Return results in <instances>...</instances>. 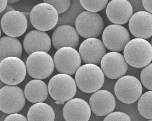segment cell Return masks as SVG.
<instances>
[{
  "mask_svg": "<svg viewBox=\"0 0 152 121\" xmlns=\"http://www.w3.org/2000/svg\"><path fill=\"white\" fill-rule=\"evenodd\" d=\"M124 57L130 66L143 68L151 62L152 46L145 39L134 38L126 44Z\"/></svg>",
  "mask_w": 152,
  "mask_h": 121,
  "instance_id": "cell-1",
  "label": "cell"
},
{
  "mask_svg": "<svg viewBox=\"0 0 152 121\" xmlns=\"http://www.w3.org/2000/svg\"><path fill=\"white\" fill-rule=\"evenodd\" d=\"M75 81L78 88L86 93H94L101 89L104 82V75L97 65L86 64L75 73Z\"/></svg>",
  "mask_w": 152,
  "mask_h": 121,
  "instance_id": "cell-2",
  "label": "cell"
},
{
  "mask_svg": "<svg viewBox=\"0 0 152 121\" xmlns=\"http://www.w3.org/2000/svg\"><path fill=\"white\" fill-rule=\"evenodd\" d=\"M48 90L51 98L61 104L75 97L77 93V86L70 76L60 73L50 79Z\"/></svg>",
  "mask_w": 152,
  "mask_h": 121,
  "instance_id": "cell-3",
  "label": "cell"
},
{
  "mask_svg": "<svg viewBox=\"0 0 152 121\" xmlns=\"http://www.w3.org/2000/svg\"><path fill=\"white\" fill-rule=\"evenodd\" d=\"M25 65L26 72L35 79H47L52 75L54 70L52 57L48 53L42 51L35 52L29 55Z\"/></svg>",
  "mask_w": 152,
  "mask_h": 121,
  "instance_id": "cell-4",
  "label": "cell"
},
{
  "mask_svg": "<svg viewBox=\"0 0 152 121\" xmlns=\"http://www.w3.org/2000/svg\"><path fill=\"white\" fill-rule=\"evenodd\" d=\"M26 65L20 58L7 57L0 62V79L7 85L22 83L26 75Z\"/></svg>",
  "mask_w": 152,
  "mask_h": 121,
  "instance_id": "cell-5",
  "label": "cell"
},
{
  "mask_svg": "<svg viewBox=\"0 0 152 121\" xmlns=\"http://www.w3.org/2000/svg\"><path fill=\"white\" fill-rule=\"evenodd\" d=\"M58 14L55 8L48 3H39L30 12V22L37 30L48 31L57 24Z\"/></svg>",
  "mask_w": 152,
  "mask_h": 121,
  "instance_id": "cell-6",
  "label": "cell"
},
{
  "mask_svg": "<svg viewBox=\"0 0 152 121\" xmlns=\"http://www.w3.org/2000/svg\"><path fill=\"white\" fill-rule=\"evenodd\" d=\"M75 27L78 34L83 38H97L104 30V21L98 13L85 10L77 17Z\"/></svg>",
  "mask_w": 152,
  "mask_h": 121,
  "instance_id": "cell-7",
  "label": "cell"
},
{
  "mask_svg": "<svg viewBox=\"0 0 152 121\" xmlns=\"http://www.w3.org/2000/svg\"><path fill=\"white\" fill-rule=\"evenodd\" d=\"M26 100L24 91L16 85H5L0 89V110L6 114L22 111Z\"/></svg>",
  "mask_w": 152,
  "mask_h": 121,
  "instance_id": "cell-8",
  "label": "cell"
},
{
  "mask_svg": "<svg viewBox=\"0 0 152 121\" xmlns=\"http://www.w3.org/2000/svg\"><path fill=\"white\" fill-rule=\"evenodd\" d=\"M142 92L140 81L132 76H124L118 79L115 86V93L117 98L125 104L136 102Z\"/></svg>",
  "mask_w": 152,
  "mask_h": 121,
  "instance_id": "cell-9",
  "label": "cell"
},
{
  "mask_svg": "<svg viewBox=\"0 0 152 121\" xmlns=\"http://www.w3.org/2000/svg\"><path fill=\"white\" fill-rule=\"evenodd\" d=\"M54 64L56 70L62 74L73 75L81 66V59L75 49L64 47L59 49L54 56Z\"/></svg>",
  "mask_w": 152,
  "mask_h": 121,
  "instance_id": "cell-10",
  "label": "cell"
},
{
  "mask_svg": "<svg viewBox=\"0 0 152 121\" xmlns=\"http://www.w3.org/2000/svg\"><path fill=\"white\" fill-rule=\"evenodd\" d=\"M103 43L106 48L112 52L124 50L126 44L130 40L128 30L121 25H110L103 31Z\"/></svg>",
  "mask_w": 152,
  "mask_h": 121,
  "instance_id": "cell-11",
  "label": "cell"
},
{
  "mask_svg": "<svg viewBox=\"0 0 152 121\" xmlns=\"http://www.w3.org/2000/svg\"><path fill=\"white\" fill-rule=\"evenodd\" d=\"M100 66L104 76L111 79H118L124 76L128 67L124 56L116 52L106 53L101 60Z\"/></svg>",
  "mask_w": 152,
  "mask_h": 121,
  "instance_id": "cell-12",
  "label": "cell"
},
{
  "mask_svg": "<svg viewBox=\"0 0 152 121\" xmlns=\"http://www.w3.org/2000/svg\"><path fill=\"white\" fill-rule=\"evenodd\" d=\"M28 22L22 12L11 10L4 13L1 20V27L5 34L11 37H18L26 31Z\"/></svg>",
  "mask_w": 152,
  "mask_h": 121,
  "instance_id": "cell-13",
  "label": "cell"
},
{
  "mask_svg": "<svg viewBox=\"0 0 152 121\" xmlns=\"http://www.w3.org/2000/svg\"><path fill=\"white\" fill-rule=\"evenodd\" d=\"M78 53L84 63L98 65L106 53V48L100 40L90 38L81 44Z\"/></svg>",
  "mask_w": 152,
  "mask_h": 121,
  "instance_id": "cell-14",
  "label": "cell"
},
{
  "mask_svg": "<svg viewBox=\"0 0 152 121\" xmlns=\"http://www.w3.org/2000/svg\"><path fill=\"white\" fill-rule=\"evenodd\" d=\"M128 27L132 35L147 39L152 35V15L146 11L134 13L129 20Z\"/></svg>",
  "mask_w": 152,
  "mask_h": 121,
  "instance_id": "cell-15",
  "label": "cell"
},
{
  "mask_svg": "<svg viewBox=\"0 0 152 121\" xmlns=\"http://www.w3.org/2000/svg\"><path fill=\"white\" fill-rule=\"evenodd\" d=\"M91 110L99 116H106L113 112L116 107V100L113 94L101 89L93 93L89 100Z\"/></svg>",
  "mask_w": 152,
  "mask_h": 121,
  "instance_id": "cell-16",
  "label": "cell"
},
{
  "mask_svg": "<svg viewBox=\"0 0 152 121\" xmlns=\"http://www.w3.org/2000/svg\"><path fill=\"white\" fill-rule=\"evenodd\" d=\"M91 114L89 104L81 98L69 100L63 109V115L66 121H88Z\"/></svg>",
  "mask_w": 152,
  "mask_h": 121,
  "instance_id": "cell-17",
  "label": "cell"
},
{
  "mask_svg": "<svg viewBox=\"0 0 152 121\" xmlns=\"http://www.w3.org/2000/svg\"><path fill=\"white\" fill-rule=\"evenodd\" d=\"M51 43L56 50L64 47L77 48L80 43V35L76 29L70 25L57 27L52 34Z\"/></svg>",
  "mask_w": 152,
  "mask_h": 121,
  "instance_id": "cell-18",
  "label": "cell"
},
{
  "mask_svg": "<svg viewBox=\"0 0 152 121\" xmlns=\"http://www.w3.org/2000/svg\"><path fill=\"white\" fill-rule=\"evenodd\" d=\"M132 15V7L127 0H112L107 5V17L114 24H126Z\"/></svg>",
  "mask_w": 152,
  "mask_h": 121,
  "instance_id": "cell-19",
  "label": "cell"
},
{
  "mask_svg": "<svg viewBox=\"0 0 152 121\" xmlns=\"http://www.w3.org/2000/svg\"><path fill=\"white\" fill-rule=\"evenodd\" d=\"M51 47V40L49 35L37 30L29 32L23 40L24 49L29 55L38 51L48 53Z\"/></svg>",
  "mask_w": 152,
  "mask_h": 121,
  "instance_id": "cell-20",
  "label": "cell"
},
{
  "mask_svg": "<svg viewBox=\"0 0 152 121\" xmlns=\"http://www.w3.org/2000/svg\"><path fill=\"white\" fill-rule=\"evenodd\" d=\"M24 94L26 99L29 102L34 104L42 103L48 97V86L41 80L34 79L26 84Z\"/></svg>",
  "mask_w": 152,
  "mask_h": 121,
  "instance_id": "cell-21",
  "label": "cell"
},
{
  "mask_svg": "<svg viewBox=\"0 0 152 121\" xmlns=\"http://www.w3.org/2000/svg\"><path fill=\"white\" fill-rule=\"evenodd\" d=\"M22 52V44L18 38L9 36L0 38V62L4 58L10 56L20 58Z\"/></svg>",
  "mask_w": 152,
  "mask_h": 121,
  "instance_id": "cell-22",
  "label": "cell"
},
{
  "mask_svg": "<svg viewBox=\"0 0 152 121\" xmlns=\"http://www.w3.org/2000/svg\"><path fill=\"white\" fill-rule=\"evenodd\" d=\"M27 119L28 121H54L55 113L47 103H35L28 110Z\"/></svg>",
  "mask_w": 152,
  "mask_h": 121,
  "instance_id": "cell-23",
  "label": "cell"
},
{
  "mask_svg": "<svg viewBox=\"0 0 152 121\" xmlns=\"http://www.w3.org/2000/svg\"><path fill=\"white\" fill-rule=\"evenodd\" d=\"M84 11L85 9L81 6L80 0H71L69 9L64 13L58 15L57 27L62 25H67L74 27L77 17Z\"/></svg>",
  "mask_w": 152,
  "mask_h": 121,
  "instance_id": "cell-24",
  "label": "cell"
},
{
  "mask_svg": "<svg viewBox=\"0 0 152 121\" xmlns=\"http://www.w3.org/2000/svg\"><path fill=\"white\" fill-rule=\"evenodd\" d=\"M138 109L140 113L145 118L152 119V91H149L141 94L138 99Z\"/></svg>",
  "mask_w": 152,
  "mask_h": 121,
  "instance_id": "cell-25",
  "label": "cell"
},
{
  "mask_svg": "<svg viewBox=\"0 0 152 121\" xmlns=\"http://www.w3.org/2000/svg\"><path fill=\"white\" fill-rule=\"evenodd\" d=\"M109 0H80L81 6L86 11L97 13L104 9L107 5Z\"/></svg>",
  "mask_w": 152,
  "mask_h": 121,
  "instance_id": "cell-26",
  "label": "cell"
},
{
  "mask_svg": "<svg viewBox=\"0 0 152 121\" xmlns=\"http://www.w3.org/2000/svg\"><path fill=\"white\" fill-rule=\"evenodd\" d=\"M140 75V79L141 85L146 89L152 90V64L150 63L148 65L143 67Z\"/></svg>",
  "mask_w": 152,
  "mask_h": 121,
  "instance_id": "cell-27",
  "label": "cell"
},
{
  "mask_svg": "<svg viewBox=\"0 0 152 121\" xmlns=\"http://www.w3.org/2000/svg\"><path fill=\"white\" fill-rule=\"evenodd\" d=\"M43 3L53 6L60 15L64 13L69 9L71 0H43Z\"/></svg>",
  "mask_w": 152,
  "mask_h": 121,
  "instance_id": "cell-28",
  "label": "cell"
},
{
  "mask_svg": "<svg viewBox=\"0 0 152 121\" xmlns=\"http://www.w3.org/2000/svg\"><path fill=\"white\" fill-rule=\"evenodd\" d=\"M103 121H131V118L124 112L115 111L106 116Z\"/></svg>",
  "mask_w": 152,
  "mask_h": 121,
  "instance_id": "cell-29",
  "label": "cell"
},
{
  "mask_svg": "<svg viewBox=\"0 0 152 121\" xmlns=\"http://www.w3.org/2000/svg\"><path fill=\"white\" fill-rule=\"evenodd\" d=\"M4 121H28L27 118L20 113H13L7 116Z\"/></svg>",
  "mask_w": 152,
  "mask_h": 121,
  "instance_id": "cell-30",
  "label": "cell"
},
{
  "mask_svg": "<svg viewBox=\"0 0 152 121\" xmlns=\"http://www.w3.org/2000/svg\"><path fill=\"white\" fill-rule=\"evenodd\" d=\"M127 1L131 4L133 12L135 13L139 11H144L142 4V0H127Z\"/></svg>",
  "mask_w": 152,
  "mask_h": 121,
  "instance_id": "cell-31",
  "label": "cell"
},
{
  "mask_svg": "<svg viewBox=\"0 0 152 121\" xmlns=\"http://www.w3.org/2000/svg\"><path fill=\"white\" fill-rule=\"evenodd\" d=\"M143 8L146 12L151 14L152 13V1L151 0H142Z\"/></svg>",
  "mask_w": 152,
  "mask_h": 121,
  "instance_id": "cell-32",
  "label": "cell"
},
{
  "mask_svg": "<svg viewBox=\"0 0 152 121\" xmlns=\"http://www.w3.org/2000/svg\"><path fill=\"white\" fill-rule=\"evenodd\" d=\"M7 0H0V13H3L7 6Z\"/></svg>",
  "mask_w": 152,
  "mask_h": 121,
  "instance_id": "cell-33",
  "label": "cell"
},
{
  "mask_svg": "<svg viewBox=\"0 0 152 121\" xmlns=\"http://www.w3.org/2000/svg\"><path fill=\"white\" fill-rule=\"evenodd\" d=\"M20 0H7L8 1V4H14V3H16L18 1H19Z\"/></svg>",
  "mask_w": 152,
  "mask_h": 121,
  "instance_id": "cell-34",
  "label": "cell"
},
{
  "mask_svg": "<svg viewBox=\"0 0 152 121\" xmlns=\"http://www.w3.org/2000/svg\"><path fill=\"white\" fill-rule=\"evenodd\" d=\"M5 85H6V84H5L4 83H3V82L1 80V79H0V89L2 88L3 86H4Z\"/></svg>",
  "mask_w": 152,
  "mask_h": 121,
  "instance_id": "cell-35",
  "label": "cell"
},
{
  "mask_svg": "<svg viewBox=\"0 0 152 121\" xmlns=\"http://www.w3.org/2000/svg\"><path fill=\"white\" fill-rule=\"evenodd\" d=\"M1 28H0V37H1Z\"/></svg>",
  "mask_w": 152,
  "mask_h": 121,
  "instance_id": "cell-36",
  "label": "cell"
},
{
  "mask_svg": "<svg viewBox=\"0 0 152 121\" xmlns=\"http://www.w3.org/2000/svg\"><path fill=\"white\" fill-rule=\"evenodd\" d=\"M147 121H152L151 120H147Z\"/></svg>",
  "mask_w": 152,
  "mask_h": 121,
  "instance_id": "cell-37",
  "label": "cell"
},
{
  "mask_svg": "<svg viewBox=\"0 0 152 121\" xmlns=\"http://www.w3.org/2000/svg\"><path fill=\"white\" fill-rule=\"evenodd\" d=\"M0 113H1V110H0Z\"/></svg>",
  "mask_w": 152,
  "mask_h": 121,
  "instance_id": "cell-38",
  "label": "cell"
}]
</instances>
